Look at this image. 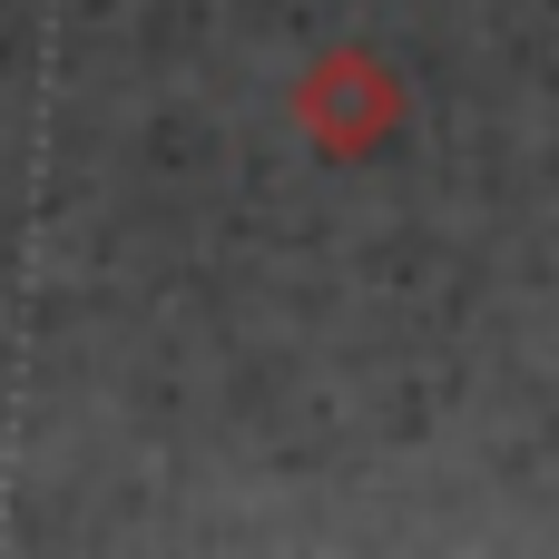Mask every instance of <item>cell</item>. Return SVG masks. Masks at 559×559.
Returning a JSON list of instances; mask_svg holds the SVG:
<instances>
[{
	"label": "cell",
	"mask_w": 559,
	"mask_h": 559,
	"mask_svg": "<svg viewBox=\"0 0 559 559\" xmlns=\"http://www.w3.org/2000/svg\"><path fill=\"white\" fill-rule=\"evenodd\" d=\"M403 108H413V98H403V69H393L383 49H364V39L305 59V79H295V128H305V147H314L324 167L383 157V147L403 138Z\"/></svg>",
	"instance_id": "6da1fadb"
}]
</instances>
